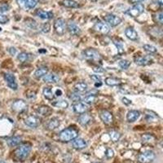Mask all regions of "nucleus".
Here are the masks:
<instances>
[{
    "mask_svg": "<svg viewBox=\"0 0 163 163\" xmlns=\"http://www.w3.org/2000/svg\"><path fill=\"white\" fill-rule=\"evenodd\" d=\"M30 152L31 145L29 143H24V144H22V145H19L17 147V149L14 152V155L18 160L24 161V159H26L28 157Z\"/></svg>",
    "mask_w": 163,
    "mask_h": 163,
    "instance_id": "nucleus-2",
    "label": "nucleus"
},
{
    "mask_svg": "<svg viewBox=\"0 0 163 163\" xmlns=\"http://www.w3.org/2000/svg\"><path fill=\"white\" fill-rule=\"evenodd\" d=\"M92 115H90L89 113H82L79 117H78V122L82 126H87L88 124H90L92 121Z\"/></svg>",
    "mask_w": 163,
    "mask_h": 163,
    "instance_id": "nucleus-17",
    "label": "nucleus"
},
{
    "mask_svg": "<svg viewBox=\"0 0 163 163\" xmlns=\"http://www.w3.org/2000/svg\"><path fill=\"white\" fill-rule=\"evenodd\" d=\"M43 96H44L47 100H52L54 99V93L52 92V90L51 89V87H45L43 91Z\"/></svg>",
    "mask_w": 163,
    "mask_h": 163,
    "instance_id": "nucleus-28",
    "label": "nucleus"
},
{
    "mask_svg": "<svg viewBox=\"0 0 163 163\" xmlns=\"http://www.w3.org/2000/svg\"><path fill=\"white\" fill-rule=\"evenodd\" d=\"M67 29L69 34L72 35H78L81 34V29L73 21H69L67 24Z\"/></svg>",
    "mask_w": 163,
    "mask_h": 163,
    "instance_id": "nucleus-16",
    "label": "nucleus"
},
{
    "mask_svg": "<svg viewBox=\"0 0 163 163\" xmlns=\"http://www.w3.org/2000/svg\"><path fill=\"white\" fill-rule=\"evenodd\" d=\"M21 142V137L20 136H12L7 139V144L8 146L15 147L19 145Z\"/></svg>",
    "mask_w": 163,
    "mask_h": 163,
    "instance_id": "nucleus-26",
    "label": "nucleus"
},
{
    "mask_svg": "<svg viewBox=\"0 0 163 163\" xmlns=\"http://www.w3.org/2000/svg\"><path fill=\"white\" fill-rule=\"evenodd\" d=\"M113 44L116 46V47L118 48V52L119 54H122L124 53V47H123V45L122 43H119L118 41H113Z\"/></svg>",
    "mask_w": 163,
    "mask_h": 163,
    "instance_id": "nucleus-37",
    "label": "nucleus"
},
{
    "mask_svg": "<svg viewBox=\"0 0 163 163\" xmlns=\"http://www.w3.org/2000/svg\"><path fill=\"white\" fill-rule=\"evenodd\" d=\"M100 118L104 124L109 125L113 122V116L112 113H110L108 110H103L100 114Z\"/></svg>",
    "mask_w": 163,
    "mask_h": 163,
    "instance_id": "nucleus-13",
    "label": "nucleus"
},
{
    "mask_svg": "<svg viewBox=\"0 0 163 163\" xmlns=\"http://www.w3.org/2000/svg\"><path fill=\"white\" fill-rule=\"evenodd\" d=\"M4 79L7 82V84H8V86L11 89L14 90V91L17 90L18 85L16 83V77H15V76L12 73H5L4 74Z\"/></svg>",
    "mask_w": 163,
    "mask_h": 163,
    "instance_id": "nucleus-10",
    "label": "nucleus"
},
{
    "mask_svg": "<svg viewBox=\"0 0 163 163\" xmlns=\"http://www.w3.org/2000/svg\"><path fill=\"white\" fill-rule=\"evenodd\" d=\"M122 102H123V103H124L125 104H126V105H130V104H131V100H128L127 98H126V97L122 98Z\"/></svg>",
    "mask_w": 163,
    "mask_h": 163,
    "instance_id": "nucleus-47",
    "label": "nucleus"
},
{
    "mask_svg": "<svg viewBox=\"0 0 163 163\" xmlns=\"http://www.w3.org/2000/svg\"><path fill=\"white\" fill-rule=\"evenodd\" d=\"M93 71L95 72V73H104V69L102 67H100V66H96V67L93 68Z\"/></svg>",
    "mask_w": 163,
    "mask_h": 163,
    "instance_id": "nucleus-44",
    "label": "nucleus"
},
{
    "mask_svg": "<svg viewBox=\"0 0 163 163\" xmlns=\"http://www.w3.org/2000/svg\"><path fill=\"white\" fill-rule=\"evenodd\" d=\"M104 21H106L107 23L111 25L112 27L118 26L122 23V20L119 17V16H116V15L113 14H107L104 16Z\"/></svg>",
    "mask_w": 163,
    "mask_h": 163,
    "instance_id": "nucleus-6",
    "label": "nucleus"
},
{
    "mask_svg": "<svg viewBox=\"0 0 163 163\" xmlns=\"http://www.w3.org/2000/svg\"><path fill=\"white\" fill-rule=\"evenodd\" d=\"M37 113L39 114H40L41 116L48 117L49 115H51V114L52 113V108H50V107L47 105H42L38 108Z\"/></svg>",
    "mask_w": 163,
    "mask_h": 163,
    "instance_id": "nucleus-20",
    "label": "nucleus"
},
{
    "mask_svg": "<svg viewBox=\"0 0 163 163\" xmlns=\"http://www.w3.org/2000/svg\"><path fill=\"white\" fill-rule=\"evenodd\" d=\"M90 77L92 78V80L96 82H101V77L99 75H91Z\"/></svg>",
    "mask_w": 163,
    "mask_h": 163,
    "instance_id": "nucleus-46",
    "label": "nucleus"
},
{
    "mask_svg": "<svg viewBox=\"0 0 163 163\" xmlns=\"http://www.w3.org/2000/svg\"><path fill=\"white\" fill-rule=\"evenodd\" d=\"M96 99V96H94V95H88V96H87L83 99V103H85V104H92L95 102Z\"/></svg>",
    "mask_w": 163,
    "mask_h": 163,
    "instance_id": "nucleus-35",
    "label": "nucleus"
},
{
    "mask_svg": "<svg viewBox=\"0 0 163 163\" xmlns=\"http://www.w3.org/2000/svg\"><path fill=\"white\" fill-rule=\"evenodd\" d=\"M12 109L17 113H23L27 111L28 109V104L24 100H17L13 102L12 105Z\"/></svg>",
    "mask_w": 163,
    "mask_h": 163,
    "instance_id": "nucleus-5",
    "label": "nucleus"
},
{
    "mask_svg": "<svg viewBox=\"0 0 163 163\" xmlns=\"http://www.w3.org/2000/svg\"><path fill=\"white\" fill-rule=\"evenodd\" d=\"M143 48L145 49V51H147L149 53H156L157 52V47L153 46V45H149V44H145L143 46Z\"/></svg>",
    "mask_w": 163,
    "mask_h": 163,
    "instance_id": "nucleus-34",
    "label": "nucleus"
},
{
    "mask_svg": "<svg viewBox=\"0 0 163 163\" xmlns=\"http://www.w3.org/2000/svg\"><path fill=\"white\" fill-rule=\"evenodd\" d=\"M134 63L138 65H140V66H146V65H149L150 64H152L153 62V59L151 58L149 55H146V56H135L134 58Z\"/></svg>",
    "mask_w": 163,
    "mask_h": 163,
    "instance_id": "nucleus-12",
    "label": "nucleus"
},
{
    "mask_svg": "<svg viewBox=\"0 0 163 163\" xmlns=\"http://www.w3.org/2000/svg\"><path fill=\"white\" fill-rule=\"evenodd\" d=\"M53 27H54V30L56 33L58 35H63L65 33L66 30V23H65V20L64 19H57L55 20L54 24H53Z\"/></svg>",
    "mask_w": 163,
    "mask_h": 163,
    "instance_id": "nucleus-4",
    "label": "nucleus"
},
{
    "mask_svg": "<svg viewBox=\"0 0 163 163\" xmlns=\"http://www.w3.org/2000/svg\"><path fill=\"white\" fill-rule=\"evenodd\" d=\"M10 9V7L5 4V5H2V6L0 7V12H8L9 11Z\"/></svg>",
    "mask_w": 163,
    "mask_h": 163,
    "instance_id": "nucleus-45",
    "label": "nucleus"
},
{
    "mask_svg": "<svg viewBox=\"0 0 163 163\" xmlns=\"http://www.w3.org/2000/svg\"><path fill=\"white\" fill-rule=\"evenodd\" d=\"M88 88L87 84L83 82H79L74 85V90L77 92H85Z\"/></svg>",
    "mask_w": 163,
    "mask_h": 163,
    "instance_id": "nucleus-27",
    "label": "nucleus"
},
{
    "mask_svg": "<svg viewBox=\"0 0 163 163\" xmlns=\"http://www.w3.org/2000/svg\"><path fill=\"white\" fill-rule=\"evenodd\" d=\"M93 163H100V162H93Z\"/></svg>",
    "mask_w": 163,
    "mask_h": 163,
    "instance_id": "nucleus-55",
    "label": "nucleus"
},
{
    "mask_svg": "<svg viewBox=\"0 0 163 163\" xmlns=\"http://www.w3.org/2000/svg\"><path fill=\"white\" fill-rule=\"evenodd\" d=\"M140 116V113L137 110H130L126 114V120L128 122H134Z\"/></svg>",
    "mask_w": 163,
    "mask_h": 163,
    "instance_id": "nucleus-22",
    "label": "nucleus"
},
{
    "mask_svg": "<svg viewBox=\"0 0 163 163\" xmlns=\"http://www.w3.org/2000/svg\"><path fill=\"white\" fill-rule=\"evenodd\" d=\"M24 124L31 128H36L41 124V119L34 115H29L24 119Z\"/></svg>",
    "mask_w": 163,
    "mask_h": 163,
    "instance_id": "nucleus-8",
    "label": "nucleus"
},
{
    "mask_svg": "<svg viewBox=\"0 0 163 163\" xmlns=\"http://www.w3.org/2000/svg\"><path fill=\"white\" fill-rule=\"evenodd\" d=\"M158 5L160 7L162 6V0H158Z\"/></svg>",
    "mask_w": 163,
    "mask_h": 163,
    "instance_id": "nucleus-51",
    "label": "nucleus"
},
{
    "mask_svg": "<svg viewBox=\"0 0 163 163\" xmlns=\"http://www.w3.org/2000/svg\"><path fill=\"white\" fill-rule=\"evenodd\" d=\"M105 156L107 158H112L114 156V152L113 150L112 149H110V148H108V149H106V152H105Z\"/></svg>",
    "mask_w": 163,
    "mask_h": 163,
    "instance_id": "nucleus-41",
    "label": "nucleus"
},
{
    "mask_svg": "<svg viewBox=\"0 0 163 163\" xmlns=\"http://www.w3.org/2000/svg\"><path fill=\"white\" fill-rule=\"evenodd\" d=\"M9 21V18L5 15L0 14V24H6Z\"/></svg>",
    "mask_w": 163,
    "mask_h": 163,
    "instance_id": "nucleus-42",
    "label": "nucleus"
},
{
    "mask_svg": "<svg viewBox=\"0 0 163 163\" xmlns=\"http://www.w3.org/2000/svg\"><path fill=\"white\" fill-rule=\"evenodd\" d=\"M93 29L96 31V32L100 33V34H108L110 31L109 27L103 22L96 23L95 25H94Z\"/></svg>",
    "mask_w": 163,
    "mask_h": 163,
    "instance_id": "nucleus-14",
    "label": "nucleus"
},
{
    "mask_svg": "<svg viewBox=\"0 0 163 163\" xmlns=\"http://www.w3.org/2000/svg\"><path fill=\"white\" fill-rule=\"evenodd\" d=\"M52 106L56 107V108H67L69 106V103L66 100H56V101L53 102Z\"/></svg>",
    "mask_w": 163,
    "mask_h": 163,
    "instance_id": "nucleus-30",
    "label": "nucleus"
},
{
    "mask_svg": "<svg viewBox=\"0 0 163 163\" xmlns=\"http://www.w3.org/2000/svg\"><path fill=\"white\" fill-rule=\"evenodd\" d=\"M118 65L122 68V69H127L130 65V62L127 60H122L118 62Z\"/></svg>",
    "mask_w": 163,
    "mask_h": 163,
    "instance_id": "nucleus-36",
    "label": "nucleus"
},
{
    "mask_svg": "<svg viewBox=\"0 0 163 163\" xmlns=\"http://www.w3.org/2000/svg\"><path fill=\"white\" fill-rule=\"evenodd\" d=\"M105 84L109 86V87H116V86H119L122 83V80L117 78V77H106L105 78Z\"/></svg>",
    "mask_w": 163,
    "mask_h": 163,
    "instance_id": "nucleus-25",
    "label": "nucleus"
},
{
    "mask_svg": "<svg viewBox=\"0 0 163 163\" xmlns=\"http://www.w3.org/2000/svg\"><path fill=\"white\" fill-rule=\"evenodd\" d=\"M8 51H9V53L12 55H15L16 53V49L15 47H10V48L8 49Z\"/></svg>",
    "mask_w": 163,
    "mask_h": 163,
    "instance_id": "nucleus-48",
    "label": "nucleus"
},
{
    "mask_svg": "<svg viewBox=\"0 0 163 163\" xmlns=\"http://www.w3.org/2000/svg\"><path fill=\"white\" fill-rule=\"evenodd\" d=\"M153 139H154V137L152 134H145L144 135H142V140L144 142H150V141L153 140Z\"/></svg>",
    "mask_w": 163,
    "mask_h": 163,
    "instance_id": "nucleus-38",
    "label": "nucleus"
},
{
    "mask_svg": "<svg viewBox=\"0 0 163 163\" xmlns=\"http://www.w3.org/2000/svg\"><path fill=\"white\" fill-rule=\"evenodd\" d=\"M0 163H6L4 161H2V160H0Z\"/></svg>",
    "mask_w": 163,
    "mask_h": 163,
    "instance_id": "nucleus-54",
    "label": "nucleus"
},
{
    "mask_svg": "<svg viewBox=\"0 0 163 163\" xmlns=\"http://www.w3.org/2000/svg\"><path fill=\"white\" fill-rule=\"evenodd\" d=\"M55 94H56L57 96H60L61 95H62V91H61V90H56Z\"/></svg>",
    "mask_w": 163,
    "mask_h": 163,
    "instance_id": "nucleus-50",
    "label": "nucleus"
},
{
    "mask_svg": "<svg viewBox=\"0 0 163 163\" xmlns=\"http://www.w3.org/2000/svg\"><path fill=\"white\" fill-rule=\"evenodd\" d=\"M157 17H156V21L157 22H158L159 24H162V18H163V16H162V12H159L158 13H157Z\"/></svg>",
    "mask_w": 163,
    "mask_h": 163,
    "instance_id": "nucleus-43",
    "label": "nucleus"
},
{
    "mask_svg": "<svg viewBox=\"0 0 163 163\" xmlns=\"http://www.w3.org/2000/svg\"><path fill=\"white\" fill-rule=\"evenodd\" d=\"M155 158V154L153 151H145V153H141L138 156V161L140 163L150 162Z\"/></svg>",
    "mask_w": 163,
    "mask_h": 163,
    "instance_id": "nucleus-7",
    "label": "nucleus"
},
{
    "mask_svg": "<svg viewBox=\"0 0 163 163\" xmlns=\"http://www.w3.org/2000/svg\"><path fill=\"white\" fill-rule=\"evenodd\" d=\"M78 135V130L73 127L64 129L59 134V139L62 142H69L73 140Z\"/></svg>",
    "mask_w": 163,
    "mask_h": 163,
    "instance_id": "nucleus-1",
    "label": "nucleus"
},
{
    "mask_svg": "<svg viewBox=\"0 0 163 163\" xmlns=\"http://www.w3.org/2000/svg\"><path fill=\"white\" fill-rule=\"evenodd\" d=\"M62 4L66 8H76L78 7V3L74 0H63Z\"/></svg>",
    "mask_w": 163,
    "mask_h": 163,
    "instance_id": "nucleus-31",
    "label": "nucleus"
},
{
    "mask_svg": "<svg viewBox=\"0 0 163 163\" xmlns=\"http://www.w3.org/2000/svg\"><path fill=\"white\" fill-rule=\"evenodd\" d=\"M73 111L76 113H84L87 112V110L89 109V106L88 104H85V103H82V102H77V104H73Z\"/></svg>",
    "mask_w": 163,
    "mask_h": 163,
    "instance_id": "nucleus-15",
    "label": "nucleus"
},
{
    "mask_svg": "<svg viewBox=\"0 0 163 163\" xmlns=\"http://www.w3.org/2000/svg\"><path fill=\"white\" fill-rule=\"evenodd\" d=\"M50 29H51V24L49 23H45L41 27V30L43 33H48L50 31Z\"/></svg>",
    "mask_w": 163,
    "mask_h": 163,
    "instance_id": "nucleus-39",
    "label": "nucleus"
},
{
    "mask_svg": "<svg viewBox=\"0 0 163 163\" xmlns=\"http://www.w3.org/2000/svg\"><path fill=\"white\" fill-rule=\"evenodd\" d=\"M17 59L20 61V62H26L29 60L30 59V54L26 52H21L17 55Z\"/></svg>",
    "mask_w": 163,
    "mask_h": 163,
    "instance_id": "nucleus-33",
    "label": "nucleus"
},
{
    "mask_svg": "<svg viewBox=\"0 0 163 163\" xmlns=\"http://www.w3.org/2000/svg\"><path fill=\"white\" fill-rule=\"evenodd\" d=\"M39 52H46V51H46V50H39Z\"/></svg>",
    "mask_w": 163,
    "mask_h": 163,
    "instance_id": "nucleus-53",
    "label": "nucleus"
},
{
    "mask_svg": "<svg viewBox=\"0 0 163 163\" xmlns=\"http://www.w3.org/2000/svg\"><path fill=\"white\" fill-rule=\"evenodd\" d=\"M69 98H70V100H72L74 102H78L81 100V96H80L78 94H75V93L71 94V95L69 96Z\"/></svg>",
    "mask_w": 163,
    "mask_h": 163,
    "instance_id": "nucleus-40",
    "label": "nucleus"
},
{
    "mask_svg": "<svg viewBox=\"0 0 163 163\" xmlns=\"http://www.w3.org/2000/svg\"><path fill=\"white\" fill-rule=\"evenodd\" d=\"M20 8L24 9H33L37 6L38 0H16Z\"/></svg>",
    "mask_w": 163,
    "mask_h": 163,
    "instance_id": "nucleus-11",
    "label": "nucleus"
},
{
    "mask_svg": "<svg viewBox=\"0 0 163 163\" xmlns=\"http://www.w3.org/2000/svg\"><path fill=\"white\" fill-rule=\"evenodd\" d=\"M82 54L86 58L90 60H100V58H101L100 53L93 48L87 49V50L83 51Z\"/></svg>",
    "mask_w": 163,
    "mask_h": 163,
    "instance_id": "nucleus-9",
    "label": "nucleus"
},
{
    "mask_svg": "<svg viewBox=\"0 0 163 163\" xmlns=\"http://www.w3.org/2000/svg\"><path fill=\"white\" fill-rule=\"evenodd\" d=\"M43 82L47 83H56L60 80V77L55 73H47L43 76Z\"/></svg>",
    "mask_w": 163,
    "mask_h": 163,
    "instance_id": "nucleus-18",
    "label": "nucleus"
},
{
    "mask_svg": "<svg viewBox=\"0 0 163 163\" xmlns=\"http://www.w3.org/2000/svg\"><path fill=\"white\" fill-rule=\"evenodd\" d=\"M59 126H60V120L57 118H51V119L47 122V125H46L47 130H55V129H56Z\"/></svg>",
    "mask_w": 163,
    "mask_h": 163,
    "instance_id": "nucleus-24",
    "label": "nucleus"
},
{
    "mask_svg": "<svg viewBox=\"0 0 163 163\" xmlns=\"http://www.w3.org/2000/svg\"><path fill=\"white\" fill-rule=\"evenodd\" d=\"M142 1H144V0H129V2H130V3H133V4L139 3L142 2Z\"/></svg>",
    "mask_w": 163,
    "mask_h": 163,
    "instance_id": "nucleus-49",
    "label": "nucleus"
},
{
    "mask_svg": "<svg viewBox=\"0 0 163 163\" xmlns=\"http://www.w3.org/2000/svg\"><path fill=\"white\" fill-rule=\"evenodd\" d=\"M145 11V6L142 3H136L134 4L132 8H129L128 10L126 12V14L131 17H137L140 14H142Z\"/></svg>",
    "mask_w": 163,
    "mask_h": 163,
    "instance_id": "nucleus-3",
    "label": "nucleus"
},
{
    "mask_svg": "<svg viewBox=\"0 0 163 163\" xmlns=\"http://www.w3.org/2000/svg\"><path fill=\"white\" fill-rule=\"evenodd\" d=\"M125 35L126 36L127 39H129L130 40L135 41L138 39V33L135 31V29H134V28L132 27H128V28L126 29L125 30Z\"/></svg>",
    "mask_w": 163,
    "mask_h": 163,
    "instance_id": "nucleus-19",
    "label": "nucleus"
},
{
    "mask_svg": "<svg viewBox=\"0 0 163 163\" xmlns=\"http://www.w3.org/2000/svg\"><path fill=\"white\" fill-rule=\"evenodd\" d=\"M48 73V69L47 67L39 68L36 71L34 72V76L36 78H41L42 77L45 76Z\"/></svg>",
    "mask_w": 163,
    "mask_h": 163,
    "instance_id": "nucleus-29",
    "label": "nucleus"
},
{
    "mask_svg": "<svg viewBox=\"0 0 163 163\" xmlns=\"http://www.w3.org/2000/svg\"><path fill=\"white\" fill-rule=\"evenodd\" d=\"M35 15L43 20H50V19H52L53 16H54L51 12H45V11L40 10V9L36 11Z\"/></svg>",
    "mask_w": 163,
    "mask_h": 163,
    "instance_id": "nucleus-21",
    "label": "nucleus"
},
{
    "mask_svg": "<svg viewBox=\"0 0 163 163\" xmlns=\"http://www.w3.org/2000/svg\"><path fill=\"white\" fill-rule=\"evenodd\" d=\"M109 136L113 142H118L121 138V134L116 130H111L109 132Z\"/></svg>",
    "mask_w": 163,
    "mask_h": 163,
    "instance_id": "nucleus-32",
    "label": "nucleus"
},
{
    "mask_svg": "<svg viewBox=\"0 0 163 163\" xmlns=\"http://www.w3.org/2000/svg\"><path fill=\"white\" fill-rule=\"evenodd\" d=\"M87 144L84 140L83 139L78 138V139H74V140L73 141V147L76 149H83L87 147Z\"/></svg>",
    "mask_w": 163,
    "mask_h": 163,
    "instance_id": "nucleus-23",
    "label": "nucleus"
},
{
    "mask_svg": "<svg viewBox=\"0 0 163 163\" xmlns=\"http://www.w3.org/2000/svg\"><path fill=\"white\" fill-rule=\"evenodd\" d=\"M101 85H102L101 82H100V83H97V82H96V83L95 84V87H100Z\"/></svg>",
    "mask_w": 163,
    "mask_h": 163,
    "instance_id": "nucleus-52",
    "label": "nucleus"
}]
</instances>
